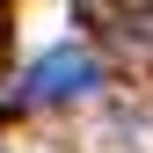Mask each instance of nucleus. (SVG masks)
<instances>
[{"instance_id":"1","label":"nucleus","mask_w":153,"mask_h":153,"mask_svg":"<svg viewBox=\"0 0 153 153\" xmlns=\"http://www.w3.org/2000/svg\"><path fill=\"white\" fill-rule=\"evenodd\" d=\"M95 80H102V66H95V51H80V44H59V51H44V59L29 66V95H36V102L88 95Z\"/></svg>"}]
</instances>
